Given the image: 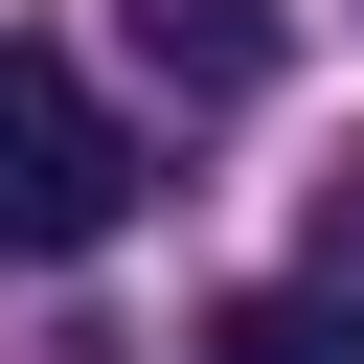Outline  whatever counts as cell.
I'll return each mask as SVG.
<instances>
[{
	"label": "cell",
	"mask_w": 364,
	"mask_h": 364,
	"mask_svg": "<svg viewBox=\"0 0 364 364\" xmlns=\"http://www.w3.org/2000/svg\"><path fill=\"white\" fill-rule=\"evenodd\" d=\"M296 296H318V318L364 341V159H318V273H296Z\"/></svg>",
	"instance_id": "4"
},
{
	"label": "cell",
	"mask_w": 364,
	"mask_h": 364,
	"mask_svg": "<svg viewBox=\"0 0 364 364\" xmlns=\"http://www.w3.org/2000/svg\"><path fill=\"white\" fill-rule=\"evenodd\" d=\"M114 205H136L114 91H91L68 46H0V250H23V273H68V250H114Z\"/></svg>",
	"instance_id": "1"
},
{
	"label": "cell",
	"mask_w": 364,
	"mask_h": 364,
	"mask_svg": "<svg viewBox=\"0 0 364 364\" xmlns=\"http://www.w3.org/2000/svg\"><path fill=\"white\" fill-rule=\"evenodd\" d=\"M182 364H364V341H341V318H318V296H228V318H205V341H182Z\"/></svg>",
	"instance_id": "3"
},
{
	"label": "cell",
	"mask_w": 364,
	"mask_h": 364,
	"mask_svg": "<svg viewBox=\"0 0 364 364\" xmlns=\"http://www.w3.org/2000/svg\"><path fill=\"white\" fill-rule=\"evenodd\" d=\"M114 23H136L182 91H273V0H114Z\"/></svg>",
	"instance_id": "2"
}]
</instances>
